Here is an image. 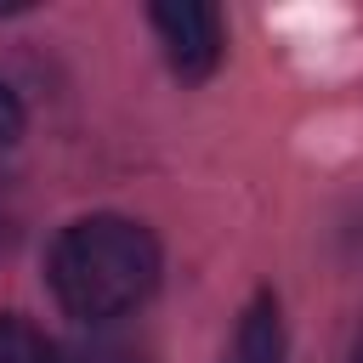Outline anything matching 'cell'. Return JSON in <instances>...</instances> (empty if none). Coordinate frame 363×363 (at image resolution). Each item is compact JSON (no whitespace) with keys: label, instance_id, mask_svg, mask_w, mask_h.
<instances>
[{"label":"cell","instance_id":"obj_6","mask_svg":"<svg viewBox=\"0 0 363 363\" xmlns=\"http://www.w3.org/2000/svg\"><path fill=\"white\" fill-rule=\"evenodd\" d=\"M23 136V102H17V91L0 79V147H11Z\"/></svg>","mask_w":363,"mask_h":363},{"label":"cell","instance_id":"obj_7","mask_svg":"<svg viewBox=\"0 0 363 363\" xmlns=\"http://www.w3.org/2000/svg\"><path fill=\"white\" fill-rule=\"evenodd\" d=\"M352 363H363V340H357V352H352Z\"/></svg>","mask_w":363,"mask_h":363},{"label":"cell","instance_id":"obj_4","mask_svg":"<svg viewBox=\"0 0 363 363\" xmlns=\"http://www.w3.org/2000/svg\"><path fill=\"white\" fill-rule=\"evenodd\" d=\"M0 363H57V346L17 312H0Z\"/></svg>","mask_w":363,"mask_h":363},{"label":"cell","instance_id":"obj_5","mask_svg":"<svg viewBox=\"0 0 363 363\" xmlns=\"http://www.w3.org/2000/svg\"><path fill=\"white\" fill-rule=\"evenodd\" d=\"M57 363H147V352H142L136 340H119V335H96V340L74 346V352H68V357H57Z\"/></svg>","mask_w":363,"mask_h":363},{"label":"cell","instance_id":"obj_2","mask_svg":"<svg viewBox=\"0 0 363 363\" xmlns=\"http://www.w3.org/2000/svg\"><path fill=\"white\" fill-rule=\"evenodd\" d=\"M147 23H153V34H159V45H164V57H170V68L182 79H210L221 68L227 23H221L216 6H204V0H164V6L147 11Z\"/></svg>","mask_w":363,"mask_h":363},{"label":"cell","instance_id":"obj_1","mask_svg":"<svg viewBox=\"0 0 363 363\" xmlns=\"http://www.w3.org/2000/svg\"><path fill=\"white\" fill-rule=\"evenodd\" d=\"M51 295L79 323H113L136 312L159 284V238L130 216H79L57 233L45 261Z\"/></svg>","mask_w":363,"mask_h":363},{"label":"cell","instance_id":"obj_3","mask_svg":"<svg viewBox=\"0 0 363 363\" xmlns=\"http://www.w3.org/2000/svg\"><path fill=\"white\" fill-rule=\"evenodd\" d=\"M227 363H289V335H284V312H278V295L272 289H261L238 312Z\"/></svg>","mask_w":363,"mask_h":363}]
</instances>
